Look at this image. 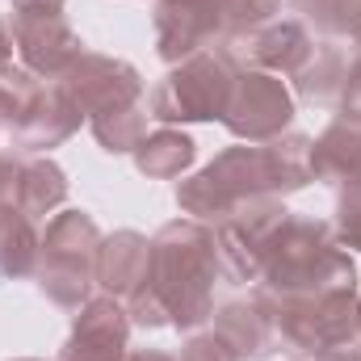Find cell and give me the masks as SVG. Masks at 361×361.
Masks as SVG:
<instances>
[{
  "label": "cell",
  "instance_id": "obj_1",
  "mask_svg": "<svg viewBox=\"0 0 361 361\" xmlns=\"http://www.w3.org/2000/svg\"><path fill=\"white\" fill-rule=\"evenodd\" d=\"M126 341V328L109 302L89 307L76 341H72V361H118V349Z\"/></svg>",
  "mask_w": 361,
  "mask_h": 361
}]
</instances>
